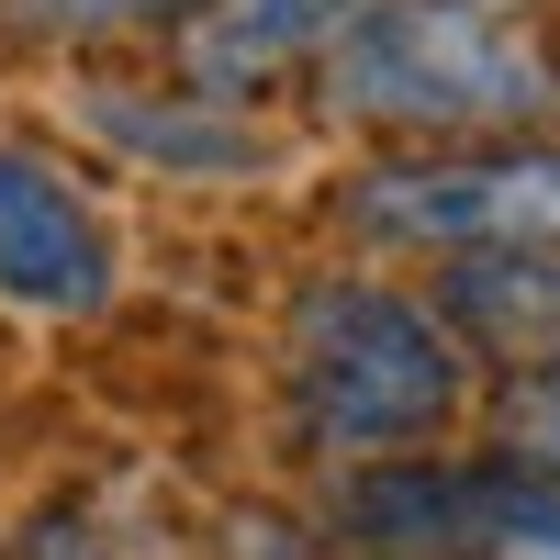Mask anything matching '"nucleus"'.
<instances>
[{"label": "nucleus", "instance_id": "nucleus-11", "mask_svg": "<svg viewBox=\"0 0 560 560\" xmlns=\"http://www.w3.org/2000/svg\"><path fill=\"white\" fill-rule=\"evenodd\" d=\"M23 560H102V538H90L79 516H45V527L23 538Z\"/></svg>", "mask_w": 560, "mask_h": 560}, {"label": "nucleus", "instance_id": "nucleus-9", "mask_svg": "<svg viewBox=\"0 0 560 560\" xmlns=\"http://www.w3.org/2000/svg\"><path fill=\"white\" fill-rule=\"evenodd\" d=\"M493 427H504V459H527V471L560 482V370H516L493 404Z\"/></svg>", "mask_w": 560, "mask_h": 560}, {"label": "nucleus", "instance_id": "nucleus-3", "mask_svg": "<svg viewBox=\"0 0 560 560\" xmlns=\"http://www.w3.org/2000/svg\"><path fill=\"white\" fill-rule=\"evenodd\" d=\"M337 224L393 258H527L560 247V135H504V147H427L382 158L337 191Z\"/></svg>", "mask_w": 560, "mask_h": 560}, {"label": "nucleus", "instance_id": "nucleus-2", "mask_svg": "<svg viewBox=\"0 0 560 560\" xmlns=\"http://www.w3.org/2000/svg\"><path fill=\"white\" fill-rule=\"evenodd\" d=\"M280 393H292L303 448H325L337 471H382V459H427L459 427L471 348L427 292L325 269L292 292V325H280Z\"/></svg>", "mask_w": 560, "mask_h": 560}, {"label": "nucleus", "instance_id": "nucleus-4", "mask_svg": "<svg viewBox=\"0 0 560 560\" xmlns=\"http://www.w3.org/2000/svg\"><path fill=\"white\" fill-rule=\"evenodd\" d=\"M0 303H23V314H102L113 303L102 202L23 135H0Z\"/></svg>", "mask_w": 560, "mask_h": 560}, {"label": "nucleus", "instance_id": "nucleus-7", "mask_svg": "<svg viewBox=\"0 0 560 560\" xmlns=\"http://www.w3.org/2000/svg\"><path fill=\"white\" fill-rule=\"evenodd\" d=\"M438 314L459 325V348H493V359H516V370H549L560 359V247L438 269Z\"/></svg>", "mask_w": 560, "mask_h": 560}, {"label": "nucleus", "instance_id": "nucleus-8", "mask_svg": "<svg viewBox=\"0 0 560 560\" xmlns=\"http://www.w3.org/2000/svg\"><path fill=\"white\" fill-rule=\"evenodd\" d=\"M448 560H560V482L527 459H459V538Z\"/></svg>", "mask_w": 560, "mask_h": 560}, {"label": "nucleus", "instance_id": "nucleus-10", "mask_svg": "<svg viewBox=\"0 0 560 560\" xmlns=\"http://www.w3.org/2000/svg\"><path fill=\"white\" fill-rule=\"evenodd\" d=\"M147 12H191V0H12V23H34V34H124Z\"/></svg>", "mask_w": 560, "mask_h": 560}, {"label": "nucleus", "instance_id": "nucleus-6", "mask_svg": "<svg viewBox=\"0 0 560 560\" xmlns=\"http://www.w3.org/2000/svg\"><path fill=\"white\" fill-rule=\"evenodd\" d=\"M90 135L135 168H168V179H247L269 168V135L236 113V102H202V90H90Z\"/></svg>", "mask_w": 560, "mask_h": 560}, {"label": "nucleus", "instance_id": "nucleus-5", "mask_svg": "<svg viewBox=\"0 0 560 560\" xmlns=\"http://www.w3.org/2000/svg\"><path fill=\"white\" fill-rule=\"evenodd\" d=\"M348 12L359 0H191V12H179V90L247 102L280 68L325 57V45L348 34Z\"/></svg>", "mask_w": 560, "mask_h": 560}, {"label": "nucleus", "instance_id": "nucleus-1", "mask_svg": "<svg viewBox=\"0 0 560 560\" xmlns=\"http://www.w3.org/2000/svg\"><path fill=\"white\" fill-rule=\"evenodd\" d=\"M314 90L359 135L504 147L560 113V45L527 0H359L348 34L314 57Z\"/></svg>", "mask_w": 560, "mask_h": 560}]
</instances>
